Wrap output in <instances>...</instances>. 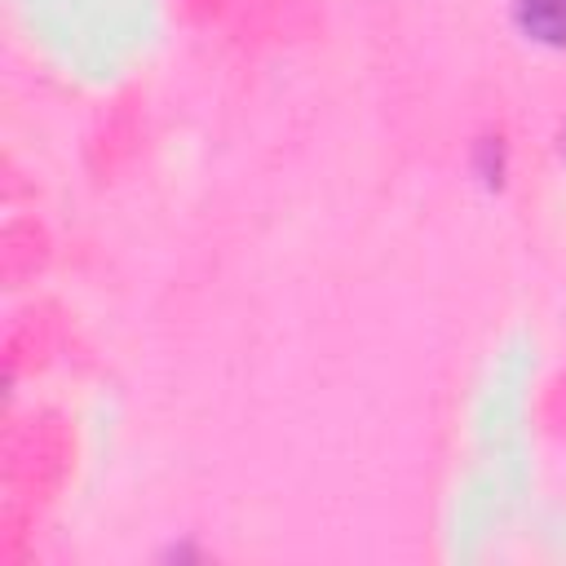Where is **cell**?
<instances>
[{
	"mask_svg": "<svg viewBox=\"0 0 566 566\" xmlns=\"http://www.w3.org/2000/svg\"><path fill=\"white\" fill-rule=\"evenodd\" d=\"M513 27L544 49H566V0H509Z\"/></svg>",
	"mask_w": 566,
	"mask_h": 566,
	"instance_id": "cell-1",
	"label": "cell"
},
{
	"mask_svg": "<svg viewBox=\"0 0 566 566\" xmlns=\"http://www.w3.org/2000/svg\"><path fill=\"white\" fill-rule=\"evenodd\" d=\"M562 155H566V128H562Z\"/></svg>",
	"mask_w": 566,
	"mask_h": 566,
	"instance_id": "cell-2",
	"label": "cell"
}]
</instances>
